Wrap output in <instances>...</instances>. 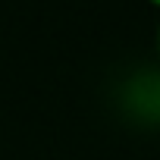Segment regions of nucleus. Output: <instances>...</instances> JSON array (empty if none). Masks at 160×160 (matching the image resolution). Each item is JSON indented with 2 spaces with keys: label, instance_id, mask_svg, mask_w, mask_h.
<instances>
[{
  "label": "nucleus",
  "instance_id": "nucleus-1",
  "mask_svg": "<svg viewBox=\"0 0 160 160\" xmlns=\"http://www.w3.org/2000/svg\"><path fill=\"white\" fill-rule=\"evenodd\" d=\"M157 47H160V28H157Z\"/></svg>",
  "mask_w": 160,
  "mask_h": 160
},
{
  "label": "nucleus",
  "instance_id": "nucleus-2",
  "mask_svg": "<svg viewBox=\"0 0 160 160\" xmlns=\"http://www.w3.org/2000/svg\"><path fill=\"white\" fill-rule=\"evenodd\" d=\"M151 3H157V7H160V0H151Z\"/></svg>",
  "mask_w": 160,
  "mask_h": 160
}]
</instances>
